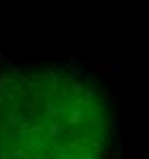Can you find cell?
<instances>
[{
  "label": "cell",
  "instance_id": "cell-1",
  "mask_svg": "<svg viewBox=\"0 0 149 159\" xmlns=\"http://www.w3.org/2000/svg\"><path fill=\"white\" fill-rule=\"evenodd\" d=\"M100 121L98 106L74 81L13 76L0 85V159H89Z\"/></svg>",
  "mask_w": 149,
  "mask_h": 159
}]
</instances>
